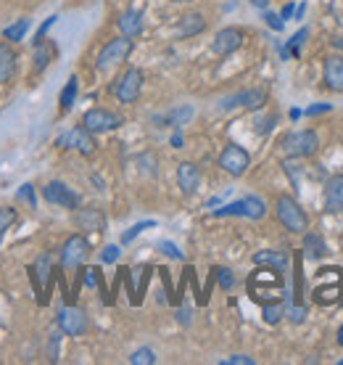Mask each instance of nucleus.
I'll list each match as a JSON object with an SVG mask.
<instances>
[{"label": "nucleus", "instance_id": "1", "mask_svg": "<svg viewBox=\"0 0 343 365\" xmlns=\"http://www.w3.org/2000/svg\"><path fill=\"white\" fill-rule=\"evenodd\" d=\"M275 212H277V220H280V225L285 230H291V233H306L309 230V217L293 196L285 194V196L277 198Z\"/></svg>", "mask_w": 343, "mask_h": 365}, {"label": "nucleus", "instance_id": "2", "mask_svg": "<svg viewBox=\"0 0 343 365\" xmlns=\"http://www.w3.org/2000/svg\"><path fill=\"white\" fill-rule=\"evenodd\" d=\"M133 53V37H114V40H108L104 48H101V53H98V61H95V66H98V72H108L111 66H119L121 61H127V56Z\"/></svg>", "mask_w": 343, "mask_h": 365}, {"label": "nucleus", "instance_id": "3", "mask_svg": "<svg viewBox=\"0 0 343 365\" xmlns=\"http://www.w3.org/2000/svg\"><path fill=\"white\" fill-rule=\"evenodd\" d=\"M248 289H251V297L254 299H262V294L264 291H269L272 294V299L283 291V275H280V270L277 268H259V270H254V275L248 278Z\"/></svg>", "mask_w": 343, "mask_h": 365}, {"label": "nucleus", "instance_id": "4", "mask_svg": "<svg viewBox=\"0 0 343 365\" xmlns=\"http://www.w3.org/2000/svg\"><path fill=\"white\" fill-rule=\"evenodd\" d=\"M143 69H137V66H130L124 75L117 79V85H111V93L117 95V101L119 104H135L137 101V95L143 91Z\"/></svg>", "mask_w": 343, "mask_h": 365}, {"label": "nucleus", "instance_id": "5", "mask_svg": "<svg viewBox=\"0 0 343 365\" xmlns=\"http://www.w3.org/2000/svg\"><path fill=\"white\" fill-rule=\"evenodd\" d=\"M219 167L230 178H240V175H246V169L251 167V153L238 143H227L224 151L219 153Z\"/></svg>", "mask_w": 343, "mask_h": 365}, {"label": "nucleus", "instance_id": "6", "mask_svg": "<svg viewBox=\"0 0 343 365\" xmlns=\"http://www.w3.org/2000/svg\"><path fill=\"white\" fill-rule=\"evenodd\" d=\"M283 149L288 156H312L320 149V135L314 130H293L283 138Z\"/></svg>", "mask_w": 343, "mask_h": 365}, {"label": "nucleus", "instance_id": "7", "mask_svg": "<svg viewBox=\"0 0 343 365\" xmlns=\"http://www.w3.org/2000/svg\"><path fill=\"white\" fill-rule=\"evenodd\" d=\"M124 124V117L117 111H108V109H90L82 117V127H88L92 135H101V133H111Z\"/></svg>", "mask_w": 343, "mask_h": 365}, {"label": "nucleus", "instance_id": "8", "mask_svg": "<svg viewBox=\"0 0 343 365\" xmlns=\"http://www.w3.org/2000/svg\"><path fill=\"white\" fill-rule=\"evenodd\" d=\"M90 254V241L85 236H72V238H66V243L61 246V265L66 268V270H77Z\"/></svg>", "mask_w": 343, "mask_h": 365}, {"label": "nucleus", "instance_id": "9", "mask_svg": "<svg viewBox=\"0 0 343 365\" xmlns=\"http://www.w3.org/2000/svg\"><path fill=\"white\" fill-rule=\"evenodd\" d=\"M56 146H61V149H75V151H79L82 156H92V153H95V138H92V133H90L88 127L79 124L75 130L59 135Z\"/></svg>", "mask_w": 343, "mask_h": 365}, {"label": "nucleus", "instance_id": "10", "mask_svg": "<svg viewBox=\"0 0 343 365\" xmlns=\"http://www.w3.org/2000/svg\"><path fill=\"white\" fill-rule=\"evenodd\" d=\"M59 328H61V334H66V336H82V334H88L90 320L79 307L72 304V307H63L59 312Z\"/></svg>", "mask_w": 343, "mask_h": 365}, {"label": "nucleus", "instance_id": "11", "mask_svg": "<svg viewBox=\"0 0 343 365\" xmlns=\"http://www.w3.org/2000/svg\"><path fill=\"white\" fill-rule=\"evenodd\" d=\"M43 196L48 204H59V207H63V209H77V207H79V196H77L66 182H61V180L48 182V185L43 188Z\"/></svg>", "mask_w": 343, "mask_h": 365}, {"label": "nucleus", "instance_id": "12", "mask_svg": "<svg viewBox=\"0 0 343 365\" xmlns=\"http://www.w3.org/2000/svg\"><path fill=\"white\" fill-rule=\"evenodd\" d=\"M243 46V30L238 27H224L214 35V40H211V50L217 53V56H230V53H235L238 48Z\"/></svg>", "mask_w": 343, "mask_h": 365}, {"label": "nucleus", "instance_id": "13", "mask_svg": "<svg viewBox=\"0 0 343 365\" xmlns=\"http://www.w3.org/2000/svg\"><path fill=\"white\" fill-rule=\"evenodd\" d=\"M267 104V91H262V88H251V91H243V93H235V95H230V98H224L222 101V109H233V106H243V109H262Z\"/></svg>", "mask_w": 343, "mask_h": 365}, {"label": "nucleus", "instance_id": "14", "mask_svg": "<svg viewBox=\"0 0 343 365\" xmlns=\"http://www.w3.org/2000/svg\"><path fill=\"white\" fill-rule=\"evenodd\" d=\"M325 88L333 93H343V56L333 53L325 59Z\"/></svg>", "mask_w": 343, "mask_h": 365}, {"label": "nucleus", "instance_id": "15", "mask_svg": "<svg viewBox=\"0 0 343 365\" xmlns=\"http://www.w3.org/2000/svg\"><path fill=\"white\" fill-rule=\"evenodd\" d=\"M177 185L185 196L195 194V188L201 185V169L195 167L193 162H182V165H177Z\"/></svg>", "mask_w": 343, "mask_h": 365}, {"label": "nucleus", "instance_id": "16", "mask_svg": "<svg viewBox=\"0 0 343 365\" xmlns=\"http://www.w3.org/2000/svg\"><path fill=\"white\" fill-rule=\"evenodd\" d=\"M325 209L330 214L343 212V175H333L325 182Z\"/></svg>", "mask_w": 343, "mask_h": 365}, {"label": "nucleus", "instance_id": "17", "mask_svg": "<svg viewBox=\"0 0 343 365\" xmlns=\"http://www.w3.org/2000/svg\"><path fill=\"white\" fill-rule=\"evenodd\" d=\"M30 278L35 281V289H37V294L43 291L45 283L50 286V278H53V262H50L48 254H40V257H37V262L30 268Z\"/></svg>", "mask_w": 343, "mask_h": 365}, {"label": "nucleus", "instance_id": "18", "mask_svg": "<svg viewBox=\"0 0 343 365\" xmlns=\"http://www.w3.org/2000/svg\"><path fill=\"white\" fill-rule=\"evenodd\" d=\"M16 50L11 48V43H0V85H8L16 75Z\"/></svg>", "mask_w": 343, "mask_h": 365}, {"label": "nucleus", "instance_id": "19", "mask_svg": "<svg viewBox=\"0 0 343 365\" xmlns=\"http://www.w3.org/2000/svg\"><path fill=\"white\" fill-rule=\"evenodd\" d=\"M77 225H79L82 230H90V233H104L106 217L101 209L88 207V209H79V212H77Z\"/></svg>", "mask_w": 343, "mask_h": 365}, {"label": "nucleus", "instance_id": "20", "mask_svg": "<svg viewBox=\"0 0 343 365\" xmlns=\"http://www.w3.org/2000/svg\"><path fill=\"white\" fill-rule=\"evenodd\" d=\"M117 27L124 37H137L143 32V14L140 11H124V14L117 19Z\"/></svg>", "mask_w": 343, "mask_h": 365}, {"label": "nucleus", "instance_id": "21", "mask_svg": "<svg viewBox=\"0 0 343 365\" xmlns=\"http://www.w3.org/2000/svg\"><path fill=\"white\" fill-rule=\"evenodd\" d=\"M206 30V19L204 14H185L177 24V37H193Z\"/></svg>", "mask_w": 343, "mask_h": 365}, {"label": "nucleus", "instance_id": "22", "mask_svg": "<svg viewBox=\"0 0 343 365\" xmlns=\"http://www.w3.org/2000/svg\"><path fill=\"white\" fill-rule=\"evenodd\" d=\"M193 120V106H177L164 117H156L153 122H161V127H182Z\"/></svg>", "mask_w": 343, "mask_h": 365}, {"label": "nucleus", "instance_id": "23", "mask_svg": "<svg viewBox=\"0 0 343 365\" xmlns=\"http://www.w3.org/2000/svg\"><path fill=\"white\" fill-rule=\"evenodd\" d=\"M254 262L256 265H264V268H277L283 273L288 268V257L283 252H275V249H264V252H256L254 254Z\"/></svg>", "mask_w": 343, "mask_h": 365}, {"label": "nucleus", "instance_id": "24", "mask_svg": "<svg viewBox=\"0 0 343 365\" xmlns=\"http://www.w3.org/2000/svg\"><path fill=\"white\" fill-rule=\"evenodd\" d=\"M325 252H328V246L322 241V236L320 233H304V254L309 259H322L325 257Z\"/></svg>", "mask_w": 343, "mask_h": 365}, {"label": "nucleus", "instance_id": "25", "mask_svg": "<svg viewBox=\"0 0 343 365\" xmlns=\"http://www.w3.org/2000/svg\"><path fill=\"white\" fill-rule=\"evenodd\" d=\"M267 214V204H264V198L259 196H246L243 198V217H248V220H262Z\"/></svg>", "mask_w": 343, "mask_h": 365}, {"label": "nucleus", "instance_id": "26", "mask_svg": "<svg viewBox=\"0 0 343 365\" xmlns=\"http://www.w3.org/2000/svg\"><path fill=\"white\" fill-rule=\"evenodd\" d=\"M77 91H79V82H77V77H69V82L63 85V91H61V98H59L61 111H69V109L75 106Z\"/></svg>", "mask_w": 343, "mask_h": 365}, {"label": "nucleus", "instance_id": "27", "mask_svg": "<svg viewBox=\"0 0 343 365\" xmlns=\"http://www.w3.org/2000/svg\"><path fill=\"white\" fill-rule=\"evenodd\" d=\"M50 59H53V48H50V43H35V72L40 75L45 66L50 64Z\"/></svg>", "mask_w": 343, "mask_h": 365}, {"label": "nucleus", "instance_id": "28", "mask_svg": "<svg viewBox=\"0 0 343 365\" xmlns=\"http://www.w3.org/2000/svg\"><path fill=\"white\" fill-rule=\"evenodd\" d=\"M27 30H30V19H19V21H14L11 27L3 30V37H6L8 43H21L24 35H27Z\"/></svg>", "mask_w": 343, "mask_h": 365}, {"label": "nucleus", "instance_id": "29", "mask_svg": "<svg viewBox=\"0 0 343 365\" xmlns=\"http://www.w3.org/2000/svg\"><path fill=\"white\" fill-rule=\"evenodd\" d=\"M262 312H264V323H269V326H277L285 315V304L283 302H264Z\"/></svg>", "mask_w": 343, "mask_h": 365}, {"label": "nucleus", "instance_id": "30", "mask_svg": "<svg viewBox=\"0 0 343 365\" xmlns=\"http://www.w3.org/2000/svg\"><path fill=\"white\" fill-rule=\"evenodd\" d=\"M16 223V209L14 207H0V241L6 236V230Z\"/></svg>", "mask_w": 343, "mask_h": 365}, {"label": "nucleus", "instance_id": "31", "mask_svg": "<svg viewBox=\"0 0 343 365\" xmlns=\"http://www.w3.org/2000/svg\"><path fill=\"white\" fill-rule=\"evenodd\" d=\"M130 363L133 365H153L156 363V355H153V350L143 347V350H135L133 355H130Z\"/></svg>", "mask_w": 343, "mask_h": 365}, {"label": "nucleus", "instance_id": "32", "mask_svg": "<svg viewBox=\"0 0 343 365\" xmlns=\"http://www.w3.org/2000/svg\"><path fill=\"white\" fill-rule=\"evenodd\" d=\"M153 225H156L153 220H143V223H137V225H133V228H130V230H127V233H124V236H121V243H130V241H135V238H137V236H140L143 230L153 228Z\"/></svg>", "mask_w": 343, "mask_h": 365}, {"label": "nucleus", "instance_id": "33", "mask_svg": "<svg viewBox=\"0 0 343 365\" xmlns=\"http://www.w3.org/2000/svg\"><path fill=\"white\" fill-rule=\"evenodd\" d=\"M59 350H61V328L59 331H53L50 339H48V360H50V363L59 360Z\"/></svg>", "mask_w": 343, "mask_h": 365}, {"label": "nucleus", "instance_id": "34", "mask_svg": "<svg viewBox=\"0 0 343 365\" xmlns=\"http://www.w3.org/2000/svg\"><path fill=\"white\" fill-rule=\"evenodd\" d=\"M306 35H309V30L304 27V30H299L296 35H293V37H291V43H288V53H291V56H299V48L304 46Z\"/></svg>", "mask_w": 343, "mask_h": 365}, {"label": "nucleus", "instance_id": "35", "mask_svg": "<svg viewBox=\"0 0 343 365\" xmlns=\"http://www.w3.org/2000/svg\"><path fill=\"white\" fill-rule=\"evenodd\" d=\"M217 278H219V286H222L224 291H230L235 286V275H233V270H227V268L217 270Z\"/></svg>", "mask_w": 343, "mask_h": 365}, {"label": "nucleus", "instance_id": "36", "mask_svg": "<svg viewBox=\"0 0 343 365\" xmlns=\"http://www.w3.org/2000/svg\"><path fill=\"white\" fill-rule=\"evenodd\" d=\"M214 214H217V217H230V214H240V217H243V198L235 201V204H227L222 209H217Z\"/></svg>", "mask_w": 343, "mask_h": 365}, {"label": "nucleus", "instance_id": "37", "mask_svg": "<svg viewBox=\"0 0 343 365\" xmlns=\"http://www.w3.org/2000/svg\"><path fill=\"white\" fill-rule=\"evenodd\" d=\"M119 254H121V249H119V246H114V243H111V246H106V249H104L101 259H104L106 265H114V262L119 259Z\"/></svg>", "mask_w": 343, "mask_h": 365}, {"label": "nucleus", "instance_id": "38", "mask_svg": "<svg viewBox=\"0 0 343 365\" xmlns=\"http://www.w3.org/2000/svg\"><path fill=\"white\" fill-rule=\"evenodd\" d=\"M159 252H164L166 257H172V259H182V252H179V249L172 241H161V243H159Z\"/></svg>", "mask_w": 343, "mask_h": 365}, {"label": "nucleus", "instance_id": "39", "mask_svg": "<svg viewBox=\"0 0 343 365\" xmlns=\"http://www.w3.org/2000/svg\"><path fill=\"white\" fill-rule=\"evenodd\" d=\"M56 19H59V16H50V19H45V21H43V27L37 30V35H35V40H32V43H43V40H45V35H48V30H50V27L56 24Z\"/></svg>", "mask_w": 343, "mask_h": 365}, {"label": "nucleus", "instance_id": "40", "mask_svg": "<svg viewBox=\"0 0 343 365\" xmlns=\"http://www.w3.org/2000/svg\"><path fill=\"white\" fill-rule=\"evenodd\" d=\"M264 21H267V27H272L275 32H283V19L277 14H272V11H264Z\"/></svg>", "mask_w": 343, "mask_h": 365}, {"label": "nucleus", "instance_id": "41", "mask_svg": "<svg viewBox=\"0 0 343 365\" xmlns=\"http://www.w3.org/2000/svg\"><path fill=\"white\" fill-rule=\"evenodd\" d=\"M85 283H88L90 289H95V286L101 283V270H98V268H88V270H85Z\"/></svg>", "mask_w": 343, "mask_h": 365}, {"label": "nucleus", "instance_id": "42", "mask_svg": "<svg viewBox=\"0 0 343 365\" xmlns=\"http://www.w3.org/2000/svg\"><path fill=\"white\" fill-rule=\"evenodd\" d=\"M19 196L24 198V201H30V207H32V209L37 207V198H35V188H32L30 182H27V185H21V191H19Z\"/></svg>", "mask_w": 343, "mask_h": 365}, {"label": "nucleus", "instance_id": "43", "mask_svg": "<svg viewBox=\"0 0 343 365\" xmlns=\"http://www.w3.org/2000/svg\"><path fill=\"white\" fill-rule=\"evenodd\" d=\"M222 365H254V357H248V355H233V357L222 360Z\"/></svg>", "mask_w": 343, "mask_h": 365}, {"label": "nucleus", "instance_id": "44", "mask_svg": "<svg viewBox=\"0 0 343 365\" xmlns=\"http://www.w3.org/2000/svg\"><path fill=\"white\" fill-rule=\"evenodd\" d=\"M285 312H288V318L293 320V323H301V320H304V315H306V307L296 304V307H291V310H285Z\"/></svg>", "mask_w": 343, "mask_h": 365}, {"label": "nucleus", "instance_id": "45", "mask_svg": "<svg viewBox=\"0 0 343 365\" xmlns=\"http://www.w3.org/2000/svg\"><path fill=\"white\" fill-rule=\"evenodd\" d=\"M272 127H275V117H267V120H262L256 124V133H259V135H267Z\"/></svg>", "mask_w": 343, "mask_h": 365}, {"label": "nucleus", "instance_id": "46", "mask_svg": "<svg viewBox=\"0 0 343 365\" xmlns=\"http://www.w3.org/2000/svg\"><path fill=\"white\" fill-rule=\"evenodd\" d=\"M330 104H317V106H309L306 109V114H309V117H317V114H325V111H330Z\"/></svg>", "mask_w": 343, "mask_h": 365}, {"label": "nucleus", "instance_id": "47", "mask_svg": "<svg viewBox=\"0 0 343 365\" xmlns=\"http://www.w3.org/2000/svg\"><path fill=\"white\" fill-rule=\"evenodd\" d=\"M177 320H179V323H185V326H188V323H190V310H188V307H182V310L177 312Z\"/></svg>", "mask_w": 343, "mask_h": 365}, {"label": "nucleus", "instance_id": "48", "mask_svg": "<svg viewBox=\"0 0 343 365\" xmlns=\"http://www.w3.org/2000/svg\"><path fill=\"white\" fill-rule=\"evenodd\" d=\"M293 11H296V8H293V6L288 3V6L283 8V14H280V19H283V21H285V19H291V16H293Z\"/></svg>", "mask_w": 343, "mask_h": 365}, {"label": "nucleus", "instance_id": "49", "mask_svg": "<svg viewBox=\"0 0 343 365\" xmlns=\"http://www.w3.org/2000/svg\"><path fill=\"white\" fill-rule=\"evenodd\" d=\"M172 146H175V149H182V135H179V133L172 135Z\"/></svg>", "mask_w": 343, "mask_h": 365}, {"label": "nucleus", "instance_id": "50", "mask_svg": "<svg viewBox=\"0 0 343 365\" xmlns=\"http://www.w3.org/2000/svg\"><path fill=\"white\" fill-rule=\"evenodd\" d=\"M256 8H267V0H251Z\"/></svg>", "mask_w": 343, "mask_h": 365}, {"label": "nucleus", "instance_id": "51", "mask_svg": "<svg viewBox=\"0 0 343 365\" xmlns=\"http://www.w3.org/2000/svg\"><path fill=\"white\" fill-rule=\"evenodd\" d=\"M338 344H341V347H343V326H341V328H338Z\"/></svg>", "mask_w": 343, "mask_h": 365}, {"label": "nucleus", "instance_id": "52", "mask_svg": "<svg viewBox=\"0 0 343 365\" xmlns=\"http://www.w3.org/2000/svg\"><path fill=\"white\" fill-rule=\"evenodd\" d=\"M335 46H338V48H343V37H338V40H335Z\"/></svg>", "mask_w": 343, "mask_h": 365}, {"label": "nucleus", "instance_id": "53", "mask_svg": "<svg viewBox=\"0 0 343 365\" xmlns=\"http://www.w3.org/2000/svg\"><path fill=\"white\" fill-rule=\"evenodd\" d=\"M175 3H190V0H175Z\"/></svg>", "mask_w": 343, "mask_h": 365}]
</instances>
